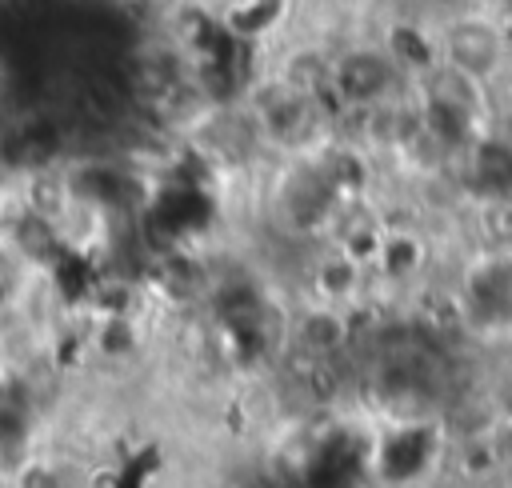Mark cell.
Here are the masks:
<instances>
[{"label":"cell","instance_id":"6da1fadb","mask_svg":"<svg viewBox=\"0 0 512 488\" xmlns=\"http://www.w3.org/2000/svg\"><path fill=\"white\" fill-rule=\"evenodd\" d=\"M432 60L492 88L508 64V32L484 8L452 12L432 32Z\"/></svg>","mask_w":512,"mask_h":488},{"label":"cell","instance_id":"7a4b0ae2","mask_svg":"<svg viewBox=\"0 0 512 488\" xmlns=\"http://www.w3.org/2000/svg\"><path fill=\"white\" fill-rule=\"evenodd\" d=\"M404 60L384 44H348L332 52L328 96L352 112H372L380 104L400 100L404 88Z\"/></svg>","mask_w":512,"mask_h":488},{"label":"cell","instance_id":"3957f363","mask_svg":"<svg viewBox=\"0 0 512 488\" xmlns=\"http://www.w3.org/2000/svg\"><path fill=\"white\" fill-rule=\"evenodd\" d=\"M296 336H300V352L308 360H328L340 340H344V324H340V312H308L296 320Z\"/></svg>","mask_w":512,"mask_h":488},{"label":"cell","instance_id":"277c9868","mask_svg":"<svg viewBox=\"0 0 512 488\" xmlns=\"http://www.w3.org/2000/svg\"><path fill=\"white\" fill-rule=\"evenodd\" d=\"M16 488H72V484H68V476L52 460L32 456V460H24L16 468Z\"/></svg>","mask_w":512,"mask_h":488},{"label":"cell","instance_id":"5b68a950","mask_svg":"<svg viewBox=\"0 0 512 488\" xmlns=\"http://www.w3.org/2000/svg\"><path fill=\"white\" fill-rule=\"evenodd\" d=\"M4 400H8V384H4V376H0V412H4Z\"/></svg>","mask_w":512,"mask_h":488},{"label":"cell","instance_id":"8992f818","mask_svg":"<svg viewBox=\"0 0 512 488\" xmlns=\"http://www.w3.org/2000/svg\"><path fill=\"white\" fill-rule=\"evenodd\" d=\"M352 4H372V0H352Z\"/></svg>","mask_w":512,"mask_h":488}]
</instances>
